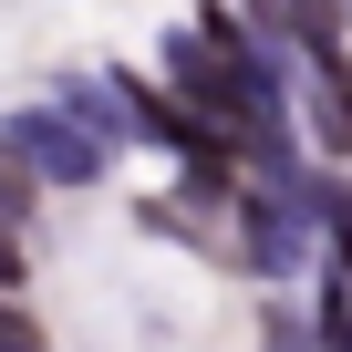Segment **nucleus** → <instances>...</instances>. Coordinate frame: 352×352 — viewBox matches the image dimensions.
I'll list each match as a JSON object with an SVG mask.
<instances>
[{
    "mask_svg": "<svg viewBox=\"0 0 352 352\" xmlns=\"http://www.w3.org/2000/svg\"><path fill=\"white\" fill-rule=\"evenodd\" d=\"M331 208H342V176L331 166H249V187H239V249H249V270L259 280H311L321 259H331Z\"/></svg>",
    "mask_w": 352,
    "mask_h": 352,
    "instance_id": "nucleus-1",
    "label": "nucleus"
},
{
    "mask_svg": "<svg viewBox=\"0 0 352 352\" xmlns=\"http://www.w3.org/2000/svg\"><path fill=\"white\" fill-rule=\"evenodd\" d=\"M0 145H11V155L42 176V187H104V155H114V145H104L73 104H52V94L0 114Z\"/></svg>",
    "mask_w": 352,
    "mask_h": 352,
    "instance_id": "nucleus-2",
    "label": "nucleus"
},
{
    "mask_svg": "<svg viewBox=\"0 0 352 352\" xmlns=\"http://www.w3.org/2000/svg\"><path fill=\"white\" fill-rule=\"evenodd\" d=\"M300 124H311V155H321V166H352V52L311 63V94H300Z\"/></svg>",
    "mask_w": 352,
    "mask_h": 352,
    "instance_id": "nucleus-3",
    "label": "nucleus"
},
{
    "mask_svg": "<svg viewBox=\"0 0 352 352\" xmlns=\"http://www.w3.org/2000/svg\"><path fill=\"white\" fill-rule=\"evenodd\" d=\"M32 197H42V176H32V166L11 155V145H0V218L21 228V218H32Z\"/></svg>",
    "mask_w": 352,
    "mask_h": 352,
    "instance_id": "nucleus-4",
    "label": "nucleus"
},
{
    "mask_svg": "<svg viewBox=\"0 0 352 352\" xmlns=\"http://www.w3.org/2000/svg\"><path fill=\"white\" fill-rule=\"evenodd\" d=\"M0 352H52V342H42V321H32L11 290H0Z\"/></svg>",
    "mask_w": 352,
    "mask_h": 352,
    "instance_id": "nucleus-5",
    "label": "nucleus"
},
{
    "mask_svg": "<svg viewBox=\"0 0 352 352\" xmlns=\"http://www.w3.org/2000/svg\"><path fill=\"white\" fill-rule=\"evenodd\" d=\"M270 352H321V331H311L290 300H270Z\"/></svg>",
    "mask_w": 352,
    "mask_h": 352,
    "instance_id": "nucleus-6",
    "label": "nucleus"
},
{
    "mask_svg": "<svg viewBox=\"0 0 352 352\" xmlns=\"http://www.w3.org/2000/svg\"><path fill=\"white\" fill-rule=\"evenodd\" d=\"M21 270H32V249H21V228L0 218V290H21Z\"/></svg>",
    "mask_w": 352,
    "mask_h": 352,
    "instance_id": "nucleus-7",
    "label": "nucleus"
}]
</instances>
